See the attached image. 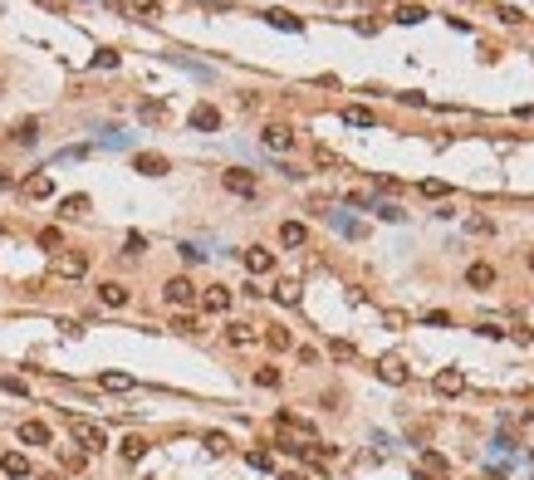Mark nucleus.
<instances>
[{"instance_id":"obj_1","label":"nucleus","mask_w":534,"mask_h":480,"mask_svg":"<svg viewBox=\"0 0 534 480\" xmlns=\"http://www.w3.org/2000/svg\"><path fill=\"white\" fill-rule=\"evenodd\" d=\"M69 432H74V441L84 446V456H93V451H103V446H108V436H103V426H98V421L69 416Z\"/></svg>"},{"instance_id":"obj_2","label":"nucleus","mask_w":534,"mask_h":480,"mask_svg":"<svg viewBox=\"0 0 534 480\" xmlns=\"http://www.w3.org/2000/svg\"><path fill=\"white\" fill-rule=\"evenodd\" d=\"M55 275L59 280H84L88 275V255L84 250H59L55 255Z\"/></svg>"},{"instance_id":"obj_3","label":"nucleus","mask_w":534,"mask_h":480,"mask_svg":"<svg viewBox=\"0 0 534 480\" xmlns=\"http://www.w3.org/2000/svg\"><path fill=\"white\" fill-rule=\"evenodd\" d=\"M113 6L128 20H157V15H162V0H113Z\"/></svg>"},{"instance_id":"obj_4","label":"nucleus","mask_w":534,"mask_h":480,"mask_svg":"<svg viewBox=\"0 0 534 480\" xmlns=\"http://www.w3.org/2000/svg\"><path fill=\"white\" fill-rule=\"evenodd\" d=\"M133 172H142V177H162V172H172V167H167V157H162V152H133Z\"/></svg>"},{"instance_id":"obj_5","label":"nucleus","mask_w":534,"mask_h":480,"mask_svg":"<svg viewBox=\"0 0 534 480\" xmlns=\"http://www.w3.org/2000/svg\"><path fill=\"white\" fill-rule=\"evenodd\" d=\"M260 142L270 147V152H289V147H294V128H285V123H270V128L260 133Z\"/></svg>"},{"instance_id":"obj_6","label":"nucleus","mask_w":534,"mask_h":480,"mask_svg":"<svg viewBox=\"0 0 534 480\" xmlns=\"http://www.w3.org/2000/svg\"><path fill=\"white\" fill-rule=\"evenodd\" d=\"M162 299H167V304H191V299H196V285H191L187 275H177V280L162 285Z\"/></svg>"},{"instance_id":"obj_7","label":"nucleus","mask_w":534,"mask_h":480,"mask_svg":"<svg viewBox=\"0 0 534 480\" xmlns=\"http://www.w3.org/2000/svg\"><path fill=\"white\" fill-rule=\"evenodd\" d=\"M432 387H437L441 397H456V392H466V372H461V367H441Z\"/></svg>"},{"instance_id":"obj_8","label":"nucleus","mask_w":534,"mask_h":480,"mask_svg":"<svg viewBox=\"0 0 534 480\" xmlns=\"http://www.w3.org/2000/svg\"><path fill=\"white\" fill-rule=\"evenodd\" d=\"M378 378H383V383H392V387H402V383H412V372H407V363H402V358H383V363H378Z\"/></svg>"},{"instance_id":"obj_9","label":"nucleus","mask_w":534,"mask_h":480,"mask_svg":"<svg viewBox=\"0 0 534 480\" xmlns=\"http://www.w3.org/2000/svg\"><path fill=\"white\" fill-rule=\"evenodd\" d=\"M245 270H250V275H270V270H275V255L265 250V245H250V250H245Z\"/></svg>"},{"instance_id":"obj_10","label":"nucleus","mask_w":534,"mask_h":480,"mask_svg":"<svg viewBox=\"0 0 534 480\" xmlns=\"http://www.w3.org/2000/svg\"><path fill=\"white\" fill-rule=\"evenodd\" d=\"M30 201H44V196H55V177L49 172H35V177H25V186H20Z\"/></svg>"},{"instance_id":"obj_11","label":"nucleus","mask_w":534,"mask_h":480,"mask_svg":"<svg viewBox=\"0 0 534 480\" xmlns=\"http://www.w3.org/2000/svg\"><path fill=\"white\" fill-rule=\"evenodd\" d=\"M191 128H196V133H216V128H221V113L211 108V103H196V108H191Z\"/></svg>"},{"instance_id":"obj_12","label":"nucleus","mask_w":534,"mask_h":480,"mask_svg":"<svg viewBox=\"0 0 534 480\" xmlns=\"http://www.w3.org/2000/svg\"><path fill=\"white\" fill-rule=\"evenodd\" d=\"M221 182H226V191H236V196H255V177H250L245 167H231Z\"/></svg>"},{"instance_id":"obj_13","label":"nucleus","mask_w":534,"mask_h":480,"mask_svg":"<svg viewBox=\"0 0 534 480\" xmlns=\"http://www.w3.org/2000/svg\"><path fill=\"white\" fill-rule=\"evenodd\" d=\"M201 309H206V314H226V309H231V289H226V285H211V289L201 294Z\"/></svg>"},{"instance_id":"obj_14","label":"nucleus","mask_w":534,"mask_h":480,"mask_svg":"<svg viewBox=\"0 0 534 480\" xmlns=\"http://www.w3.org/2000/svg\"><path fill=\"white\" fill-rule=\"evenodd\" d=\"M20 441H25V446H49L55 436H49L44 421H20Z\"/></svg>"},{"instance_id":"obj_15","label":"nucleus","mask_w":534,"mask_h":480,"mask_svg":"<svg viewBox=\"0 0 534 480\" xmlns=\"http://www.w3.org/2000/svg\"><path fill=\"white\" fill-rule=\"evenodd\" d=\"M88 206H93V201H88L84 191H74V196L59 201V216H64V221H79V216H88Z\"/></svg>"},{"instance_id":"obj_16","label":"nucleus","mask_w":534,"mask_h":480,"mask_svg":"<svg viewBox=\"0 0 534 480\" xmlns=\"http://www.w3.org/2000/svg\"><path fill=\"white\" fill-rule=\"evenodd\" d=\"M98 299L108 304V309H123L133 294H128V285H118V280H108V285H98Z\"/></svg>"},{"instance_id":"obj_17","label":"nucleus","mask_w":534,"mask_h":480,"mask_svg":"<svg viewBox=\"0 0 534 480\" xmlns=\"http://www.w3.org/2000/svg\"><path fill=\"white\" fill-rule=\"evenodd\" d=\"M466 285H470V289H490V285H495V270L480 260V265H470V270H466Z\"/></svg>"},{"instance_id":"obj_18","label":"nucleus","mask_w":534,"mask_h":480,"mask_svg":"<svg viewBox=\"0 0 534 480\" xmlns=\"http://www.w3.org/2000/svg\"><path fill=\"white\" fill-rule=\"evenodd\" d=\"M0 470H6L10 480H25V475H30V461H25L20 451H6V456H0Z\"/></svg>"},{"instance_id":"obj_19","label":"nucleus","mask_w":534,"mask_h":480,"mask_svg":"<svg viewBox=\"0 0 534 480\" xmlns=\"http://www.w3.org/2000/svg\"><path fill=\"white\" fill-rule=\"evenodd\" d=\"M255 338H260L255 324H231V329H226V343H231V348H250Z\"/></svg>"},{"instance_id":"obj_20","label":"nucleus","mask_w":534,"mask_h":480,"mask_svg":"<svg viewBox=\"0 0 534 480\" xmlns=\"http://www.w3.org/2000/svg\"><path fill=\"white\" fill-rule=\"evenodd\" d=\"M280 240H285L289 250H299V245H309V231H304L299 221H285V226H280Z\"/></svg>"},{"instance_id":"obj_21","label":"nucleus","mask_w":534,"mask_h":480,"mask_svg":"<svg viewBox=\"0 0 534 480\" xmlns=\"http://www.w3.org/2000/svg\"><path fill=\"white\" fill-rule=\"evenodd\" d=\"M98 387H103V392H133V378H128V372H103Z\"/></svg>"},{"instance_id":"obj_22","label":"nucleus","mask_w":534,"mask_h":480,"mask_svg":"<svg viewBox=\"0 0 534 480\" xmlns=\"http://www.w3.org/2000/svg\"><path fill=\"white\" fill-rule=\"evenodd\" d=\"M265 20H270L275 30H289V35H299V30H304V20H299V15H285V10H270Z\"/></svg>"},{"instance_id":"obj_23","label":"nucleus","mask_w":534,"mask_h":480,"mask_svg":"<svg viewBox=\"0 0 534 480\" xmlns=\"http://www.w3.org/2000/svg\"><path fill=\"white\" fill-rule=\"evenodd\" d=\"M343 123L348 128H372V108H358L353 103V108H343Z\"/></svg>"},{"instance_id":"obj_24","label":"nucleus","mask_w":534,"mask_h":480,"mask_svg":"<svg viewBox=\"0 0 534 480\" xmlns=\"http://www.w3.org/2000/svg\"><path fill=\"white\" fill-rule=\"evenodd\" d=\"M10 137H15L20 147H35V137H39V123H35V118H25V123H20V128H15Z\"/></svg>"},{"instance_id":"obj_25","label":"nucleus","mask_w":534,"mask_h":480,"mask_svg":"<svg viewBox=\"0 0 534 480\" xmlns=\"http://www.w3.org/2000/svg\"><path fill=\"white\" fill-rule=\"evenodd\" d=\"M275 304H299V280H280L275 285Z\"/></svg>"},{"instance_id":"obj_26","label":"nucleus","mask_w":534,"mask_h":480,"mask_svg":"<svg viewBox=\"0 0 534 480\" xmlns=\"http://www.w3.org/2000/svg\"><path fill=\"white\" fill-rule=\"evenodd\" d=\"M118 451H123V461H142V456H147V441H142V436H123Z\"/></svg>"},{"instance_id":"obj_27","label":"nucleus","mask_w":534,"mask_h":480,"mask_svg":"<svg viewBox=\"0 0 534 480\" xmlns=\"http://www.w3.org/2000/svg\"><path fill=\"white\" fill-rule=\"evenodd\" d=\"M417 191H421V196H426V201H441V196H446V191H451V186H446V182H441V177H426V182H421V186H417Z\"/></svg>"},{"instance_id":"obj_28","label":"nucleus","mask_w":534,"mask_h":480,"mask_svg":"<svg viewBox=\"0 0 534 480\" xmlns=\"http://www.w3.org/2000/svg\"><path fill=\"white\" fill-rule=\"evenodd\" d=\"M39 250H55V255L64 250V236H59V226H44V231H39Z\"/></svg>"},{"instance_id":"obj_29","label":"nucleus","mask_w":534,"mask_h":480,"mask_svg":"<svg viewBox=\"0 0 534 480\" xmlns=\"http://www.w3.org/2000/svg\"><path fill=\"white\" fill-rule=\"evenodd\" d=\"M421 470L426 475H446V456L441 451H421Z\"/></svg>"},{"instance_id":"obj_30","label":"nucleus","mask_w":534,"mask_h":480,"mask_svg":"<svg viewBox=\"0 0 534 480\" xmlns=\"http://www.w3.org/2000/svg\"><path fill=\"white\" fill-rule=\"evenodd\" d=\"M265 343H270V348H280V353H285V348H289L294 338H289V329H280V324H270V329H265Z\"/></svg>"},{"instance_id":"obj_31","label":"nucleus","mask_w":534,"mask_h":480,"mask_svg":"<svg viewBox=\"0 0 534 480\" xmlns=\"http://www.w3.org/2000/svg\"><path fill=\"white\" fill-rule=\"evenodd\" d=\"M397 20H402V25H417V20H426V6L407 0V6H397Z\"/></svg>"},{"instance_id":"obj_32","label":"nucleus","mask_w":534,"mask_h":480,"mask_svg":"<svg viewBox=\"0 0 534 480\" xmlns=\"http://www.w3.org/2000/svg\"><path fill=\"white\" fill-rule=\"evenodd\" d=\"M137 118H142V123H162V118H167V108H162V103H142Z\"/></svg>"},{"instance_id":"obj_33","label":"nucleus","mask_w":534,"mask_h":480,"mask_svg":"<svg viewBox=\"0 0 534 480\" xmlns=\"http://www.w3.org/2000/svg\"><path fill=\"white\" fill-rule=\"evenodd\" d=\"M255 383L260 387H280V367H255Z\"/></svg>"},{"instance_id":"obj_34","label":"nucleus","mask_w":534,"mask_h":480,"mask_svg":"<svg viewBox=\"0 0 534 480\" xmlns=\"http://www.w3.org/2000/svg\"><path fill=\"white\" fill-rule=\"evenodd\" d=\"M93 69H118V55H113V49H98V55H93Z\"/></svg>"},{"instance_id":"obj_35","label":"nucleus","mask_w":534,"mask_h":480,"mask_svg":"<svg viewBox=\"0 0 534 480\" xmlns=\"http://www.w3.org/2000/svg\"><path fill=\"white\" fill-rule=\"evenodd\" d=\"M226 446H231V441H226L221 432H211V436H206V451H211V456H226Z\"/></svg>"},{"instance_id":"obj_36","label":"nucleus","mask_w":534,"mask_h":480,"mask_svg":"<svg viewBox=\"0 0 534 480\" xmlns=\"http://www.w3.org/2000/svg\"><path fill=\"white\" fill-rule=\"evenodd\" d=\"M245 461H250V465H255V470H270V465H275V456H270V451H250V456H245Z\"/></svg>"},{"instance_id":"obj_37","label":"nucleus","mask_w":534,"mask_h":480,"mask_svg":"<svg viewBox=\"0 0 534 480\" xmlns=\"http://www.w3.org/2000/svg\"><path fill=\"white\" fill-rule=\"evenodd\" d=\"M314 162L318 167H338V157H334V147H314Z\"/></svg>"},{"instance_id":"obj_38","label":"nucleus","mask_w":534,"mask_h":480,"mask_svg":"<svg viewBox=\"0 0 534 480\" xmlns=\"http://www.w3.org/2000/svg\"><path fill=\"white\" fill-rule=\"evenodd\" d=\"M0 387H6V392H15V397H25V392H30L20 378H6V372H0Z\"/></svg>"},{"instance_id":"obj_39","label":"nucleus","mask_w":534,"mask_h":480,"mask_svg":"<svg viewBox=\"0 0 534 480\" xmlns=\"http://www.w3.org/2000/svg\"><path fill=\"white\" fill-rule=\"evenodd\" d=\"M495 15H500V20H505V25H519V20H524V10H515V6H500V10H495Z\"/></svg>"},{"instance_id":"obj_40","label":"nucleus","mask_w":534,"mask_h":480,"mask_svg":"<svg viewBox=\"0 0 534 480\" xmlns=\"http://www.w3.org/2000/svg\"><path fill=\"white\" fill-rule=\"evenodd\" d=\"M383 324H388V329H402V324H407V314H402V309H388V314H383Z\"/></svg>"},{"instance_id":"obj_41","label":"nucleus","mask_w":534,"mask_h":480,"mask_svg":"<svg viewBox=\"0 0 534 480\" xmlns=\"http://www.w3.org/2000/svg\"><path fill=\"white\" fill-rule=\"evenodd\" d=\"M172 329H177V334H196V318H187V314H177V318H172Z\"/></svg>"},{"instance_id":"obj_42","label":"nucleus","mask_w":534,"mask_h":480,"mask_svg":"<svg viewBox=\"0 0 534 480\" xmlns=\"http://www.w3.org/2000/svg\"><path fill=\"white\" fill-rule=\"evenodd\" d=\"M348 206H358V211H372V196H363V191H348Z\"/></svg>"},{"instance_id":"obj_43","label":"nucleus","mask_w":534,"mask_h":480,"mask_svg":"<svg viewBox=\"0 0 534 480\" xmlns=\"http://www.w3.org/2000/svg\"><path fill=\"white\" fill-rule=\"evenodd\" d=\"M372 211H378L383 221H402V206H372Z\"/></svg>"},{"instance_id":"obj_44","label":"nucleus","mask_w":534,"mask_h":480,"mask_svg":"<svg viewBox=\"0 0 534 480\" xmlns=\"http://www.w3.org/2000/svg\"><path fill=\"white\" fill-rule=\"evenodd\" d=\"M142 250H147V240H142V236L133 231V236H128V255H142Z\"/></svg>"},{"instance_id":"obj_45","label":"nucleus","mask_w":534,"mask_h":480,"mask_svg":"<svg viewBox=\"0 0 534 480\" xmlns=\"http://www.w3.org/2000/svg\"><path fill=\"white\" fill-rule=\"evenodd\" d=\"M39 480H64V475H59V470H44V475H39Z\"/></svg>"},{"instance_id":"obj_46","label":"nucleus","mask_w":534,"mask_h":480,"mask_svg":"<svg viewBox=\"0 0 534 480\" xmlns=\"http://www.w3.org/2000/svg\"><path fill=\"white\" fill-rule=\"evenodd\" d=\"M417 480H441V475H426V470H417Z\"/></svg>"},{"instance_id":"obj_47","label":"nucleus","mask_w":534,"mask_h":480,"mask_svg":"<svg viewBox=\"0 0 534 480\" xmlns=\"http://www.w3.org/2000/svg\"><path fill=\"white\" fill-rule=\"evenodd\" d=\"M280 480H304V475H294V470H289V475H280Z\"/></svg>"},{"instance_id":"obj_48","label":"nucleus","mask_w":534,"mask_h":480,"mask_svg":"<svg viewBox=\"0 0 534 480\" xmlns=\"http://www.w3.org/2000/svg\"><path fill=\"white\" fill-rule=\"evenodd\" d=\"M529 270H534V250H529Z\"/></svg>"},{"instance_id":"obj_49","label":"nucleus","mask_w":534,"mask_h":480,"mask_svg":"<svg viewBox=\"0 0 534 480\" xmlns=\"http://www.w3.org/2000/svg\"><path fill=\"white\" fill-rule=\"evenodd\" d=\"M0 236H6V221H0Z\"/></svg>"}]
</instances>
